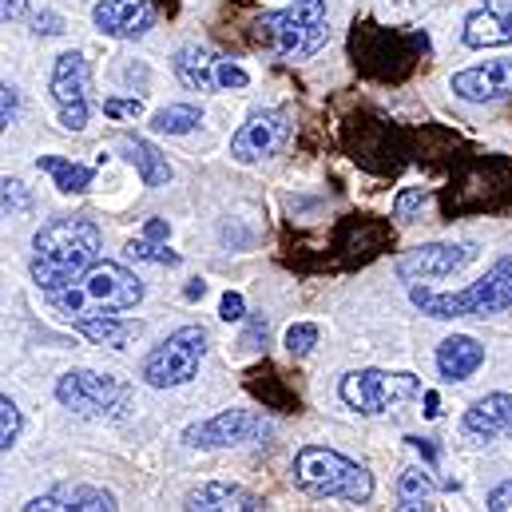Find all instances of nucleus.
Here are the masks:
<instances>
[{
    "label": "nucleus",
    "mask_w": 512,
    "mask_h": 512,
    "mask_svg": "<svg viewBox=\"0 0 512 512\" xmlns=\"http://www.w3.org/2000/svg\"><path fill=\"white\" fill-rule=\"evenodd\" d=\"M76 330L96 342V346H112V350H124L131 338L139 334V322H120L116 314H100V318H84L76 322Z\"/></svg>",
    "instance_id": "bb28decb"
},
{
    "label": "nucleus",
    "mask_w": 512,
    "mask_h": 512,
    "mask_svg": "<svg viewBox=\"0 0 512 512\" xmlns=\"http://www.w3.org/2000/svg\"><path fill=\"white\" fill-rule=\"evenodd\" d=\"M171 64H175V76H179V84L187 92H215L219 88V60L207 48L187 44V48L175 52Z\"/></svg>",
    "instance_id": "4be33fe9"
},
{
    "label": "nucleus",
    "mask_w": 512,
    "mask_h": 512,
    "mask_svg": "<svg viewBox=\"0 0 512 512\" xmlns=\"http://www.w3.org/2000/svg\"><path fill=\"white\" fill-rule=\"evenodd\" d=\"M239 4H247V0H239Z\"/></svg>",
    "instance_id": "de8ad7c7"
},
{
    "label": "nucleus",
    "mask_w": 512,
    "mask_h": 512,
    "mask_svg": "<svg viewBox=\"0 0 512 512\" xmlns=\"http://www.w3.org/2000/svg\"><path fill=\"white\" fill-rule=\"evenodd\" d=\"M512 203V163L505 155H473L453 171V183L441 191V215H489Z\"/></svg>",
    "instance_id": "7ed1b4c3"
},
{
    "label": "nucleus",
    "mask_w": 512,
    "mask_h": 512,
    "mask_svg": "<svg viewBox=\"0 0 512 512\" xmlns=\"http://www.w3.org/2000/svg\"><path fill=\"white\" fill-rule=\"evenodd\" d=\"M465 433L477 441H493L512 433V393H489L465 413Z\"/></svg>",
    "instance_id": "aec40b11"
},
{
    "label": "nucleus",
    "mask_w": 512,
    "mask_h": 512,
    "mask_svg": "<svg viewBox=\"0 0 512 512\" xmlns=\"http://www.w3.org/2000/svg\"><path fill=\"white\" fill-rule=\"evenodd\" d=\"M52 310H60L72 326L84 318H100V314H124L143 302V282L124 270L120 262H96L88 266L72 286L52 290L48 294Z\"/></svg>",
    "instance_id": "f03ea898"
},
{
    "label": "nucleus",
    "mask_w": 512,
    "mask_h": 512,
    "mask_svg": "<svg viewBox=\"0 0 512 512\" xmlns=\"http://www.w3.org/2000/svg\"><path fill=\"white\" fill-rule=\"evenodd\" d=\"M207 294V282H191L187 286V302H195V298H203Z\"/></svg>",
    "instance_id": "49530a36"
},
{
    "label": "nucleus",
    "mask_w": 512,
    "mask_h": 512,
    "mask_svg": "<svg viewBox=\"0 0 512 512\" xmlns=\"http://www.w3.org/2000/svg\"><path fill=\"white\" fill-rule=\"evenodd\" d=\"M465 44L469 48H505L512 44V20L489 12L485 4L465 20Z\"/></svg>",
    "instance_id": "a878e982"
},
{
    "label": "nucleus",
    "mask_w": 512,
    "mask_h": 512,
    "mask_svg": "<svg viewBox=\"0 0 512 512\" xmlns=\"http://www.w3.org/2000/svg\"><path fill=\"white\" fill-rule=\"evenodd\" d=\"M270 437V425L258 417V413H247V409H227L203 425H191L183 433V441L191 449H227V445H243V441H266Z\"/></svg>",
    "instance_id": "4468645a"
},
{
    "label": "nucleus",
    "mask_w": 512,
    "mask_h": 512,
    "mask_svg": "<svg viewBox=\"0 0 512 512\" xmlns=\"http://www.w3.org/2000/svg\"><path fill=\"white\" fill-rule=\"evenodd\" d=\"M433 497H437V489H433V481L421 469H405L397 477V509L401 512L433 509Z\"/></svg>",
    "instance_id": "c85d7f7f"
},
{
    "label": "nucleus",
    "mask_w": 512,
    "mask_h": 512,
    "mask_svg": "<svg viewBox=\"0 0 512 512\" xmlns=\"http://www.w3.org/2000/svg\"><path fill=\"white\" fill-rule=\"evenodd\" d=\"M247 389L255 393L266 409H274V413H298V409H302L298 393L286 385V378H282L270 362H262V366H255V370L247 374Z\"/></svg>",
    "instance_id": "b1692460"
},
{
    "label": "nucleus",
    "mask_w": 512,
    "mask_h": 512,
    "mask_svg": "<svg viewBox=\"0 0 512 512\" xmlns=\"http://www.w3.org/2000/svg\"><path fill=\"white\" fill-rule=\"evenodd\" d=\"M203 350H207V330H203V326H183V330H175L167 342H159V346L143 358L139 378L151 385V389L187 385L199 374Z\"/></svg>",
    "instance_id": "1a4fd4ad"
},
{
    "label": "nucleus",
    "mask_w": 512,
    "mask_h": 512,
    "mask_svg": "<svg viewBox=\"0 0 512 512\" xmlns=\"http://www.w3.org/2000/svg\"><path fill=\"white\" fill-rule=\"evenodd\" d=\"M36 167H40V171H48L64 195H80V191H88V187H92V179H96V171H92V167L72 163V159H60V155H40V159H36Z\"/></svg>",
    "instance_id": "cd10ccee"
},
{
    "label": "nucleus",
    "mask_w": 512,
    "mask_h": 512,
    "mask_svg": "<svg viewBox=\"0 0 512 512\" xmlns=\"http://www.w3.org/2000/svg\"><path fill=\"white\" fill-rule=\"evenodd\" d=\"M294 485L310 497H334V501H350V505H366L374 493L370 473L358 461H350L326 445H306L294 453Z\"/></svg>",
    "instance_id": "423d86ee"
},
{
    "label": "nucleus",
    "mask_w": 512,
    "mask_h": 512,
    "mask_svg": "<svg viewBox=\"0 0 512 512\" xmlns=\"http://www.w3.org/2000/svg\"><path fill=\"white\" fill-rule=\"evenodd\" d=\"M481 362H485V346L473 342V338H465V334L445 338L441 350H437V370H441L445 382H465V378H473V374L481 370Z\"/></svg>",
    "instance_id": "5701e85b"
},
{
    "label": "nucleus",
    "mask_w": 512,
    "mask_h": 512,
    "mask_svg": "<svg viewBox=\"0 0 512 512\" xmlns=\"http://www.w3.org/2000/svg\"><path fill=\"white\" fill-rule=\"evenodd\" d=\"M437 413H441V397L429 389V393H425V417H437Z\"/></svg>",
    "instance_id": "a18cd8bd"
},
{
    "label": "nucleus",
    "mask_w": 512,
    "mask_h": 512,
    "mask_svg": "<svg viewBox=\"0 0 512 512\" xmlns=\"http://www.w3.org/2000/svg\"><path fill=\"white\" fill-rule=\"evenodd\" d=\"M24 8H28V0H0V16H4V24H8V20H20Z\"/></svg>",
    "instance_id": "79ce46f5"
},
{
    "label": "nucleus",
    "mask_w": 512,
    "mask_h": 512,
    "mask_svg": "<svg viewBox=\"0 0 512 512\" xmlns=\"http://www.w3.org/2000/svg\"><path fill=\"white\" fill-rule=\"evenodd\" d=\"M143 239H151V243H163V239H167V223H163V219H147V227H143Z\"/></svg>",
    "instance_id": "37998d69"
},
{
    "label": "nucleus",
    "mask_w": 512,
    "mask_h": 512,
    "mask_svg": "<svg viewBox=\"0 0 512 512\" xmlns=\"http://www.w3.org/2000/svg\"><path fill=\"white\" fill-rule=\"evenodd\" d=\"M405 441H409V449H417V453H421L425 461H437V449H433V445H429L425 437H405Z\"/></svg>",
    "instance_id": "c03bdc74"
},
{
    "label": "nucleus",
    "mask_w": 512,
    "mask_h": 512,
    "mask_svg": "<svg viewBox=\"0 0 512 512\" xmlns=\"http://www.w3.org/2000/svg\"><path fill=\"white\" fill-rule=\"evenodd\" d=\"M52 100L60 124L68 131L88 128V60L80 52H64L52 68Z\"/></svg>",
    "instance_id": "ddd939ff"
},
{
    "label": "nucleus",
    "mask_w": 512,
    "mask_h": 512,
    "mask_svg": "<svg viewBox=\"0 0 512 512\" xmlns=\"http://www.w3.org/2000/svg\"><path fill=\"white\" fill-rule=\"evenodd\" d=\"M20 409H16V401L4 393L0 397V453H8L16 441H20Z\"/></svg>",
    "instance_id": "7c9ffc66"
},
{
    "label": "nucleus",
    "mask_w": 512,
    "mask_h": 512,
    "mask_svg": "<svg viewBox=\"0 0 512 512\" xmlns=\"http://www.w3.org/2000/svg\"><path fill=\"white\" fill-rule=\"evenodd\" d=\"M389 247H393V227L385 219H374V215H350V219H342V227L334 231V243H330L338 266H346V270L374 262Z\"/></svg>",
    "instance_id": "f8f14e48"
},
{
    "label": "nucleus",
    "mask_w": 512,
    "mask_h": 512,
    "mask_svg": "<svg viewBox=\"0 0 512 512\" xmlns=\"http://www.w3.org/2000/svg\"><path fill=\"white\" fill-rule=\"evenodd\" d=\"M286 139H290V116H286V112H278V108L255 112L243 128L235 131V139H231V155H235L239 163H255V159L274 155Z\"/></svg>",
    "instance_id": "2eb2a0df"
},
{
    "label": "nucleus",
    "mask_w": 512,
    "mask_h": 512,
    "mask_svg": "<svg viewBox=\"0 0 512 512\" xmlns=\"http://www.w3.org/2000/svg\"><path fill=\"white\" fill-rule=\"evenodd\" d=\"M104 112L120 120V116H139L143 104H139V100H104Z\"/></svg>",
    "instance_id": "ea45409f"
},
{
    "label": "nucleus",
    "mask_w": 512,
    "mask_h": 512,
    "mask_svg": "<svg viewBox=\"0 0 512 512\" xmlns=\"http://www.w3.org/2000/svg\"><path fill=\"white\" fill-rule=\"evenodd\" d=\"M425 203H429V191H425V187H405V191L397 195V203H393V219L413 223V219L425 211Z\"/></svg>",
    "instance_id": "2f4dec72"
},
{
    "label": "nucleus",
    "mask_w": 512,
    "mask_h": 512,
    "mask_svg": "<svg viewBox=\"0 0 512 512\" xmlns=\"http://www.w3.org/2000/svg\"><path fill=\"white\" fill-rule=\"evenodd\" d=\"M342 401L366 417H378V413H389L397 405H405L409 397L421 393V378L413 374H389V370H354L346 374L342 385H338Z\"/></svg>",
    "instance_id": "9b49d317"
},
{
    "label": "nucleus",
    "mask_w": 512,
    "mask_h": 512,
    "mask_svg": "<svg viewBox=\"0 0 512 512\" xmlns=\"http://www.w3.org/2000/svg\"><path fill=\"white\" fill-rule=\"evenodd\" d=\"M56 401L80 417H120L131 401V385L112 374H92V370H72L56 382Z\"/></svg>",
    "instance_id": "9d476101"
},
{
    "label": "nucleus",
    "mask_w": 512,
    "mask_h": 512,
    "mask_svg": "<svg viewBox=\"0 0 512 512\" xmlns=\"http://www.w3.org/2000/svg\"><path fill=\"white\" fill-rule=\"evenodd\" d=\"M326 0H294V8L255 20V44L278 60H306L326 44Z\"/></svg>",
    "instance_id": "0eeeda50"
},
{
    "label": "nucleus",
    "mask_w": 512,
    "mask_h": 512,
    "mask_svg": "<svg viewBox=\"0 0 512 512\" xmlns=\"http://www.w3.org/2000/svg\"><path fill=\"white\" fill-rule=\"evenodd\" d=\"M199 124H203V112L191 108V104H171V108L155 112V120H151V128L167 131V135H187V131H195Z\"/></svg>",
    "instance_id": "c756f323"
},
{
    "label": "nucleus",
    "mask_w": 512,
    "mask_h": 512,
    "mask_svg": "<svg viewBox=\"0 0 512 512\" xmlns=\"http://www.w3.org/2000/svg\"><path fill=\"white\" fill-rule=\"evenodd\" d=\"M342 139H346V151L354 155L358 167H366L374 175H397L405 167V159L413 155L417 135H409L405 128L389 124L382 116H354L342 131Z\"/></svg>",
    "instance_id": "6e6552de"
},
{
    "label": "nucleus",
    "mask_w": 512,
    "mask_h": 512,
    "mask_svg": "<svg viewBox=\"0 0 512 512\" xmlns=\"http://www.w3.org/2000/svg\"><path fill=\"white\" fill-rule=\"evenodd\" d=\"M92 20L104 36L116 40H139L155 24V4L151 0H100L92 8Z\"/></svg>",
    "instance_id": "f3484780"
},
{
    "label": "nucleus",
    "mask_w": 512,
    "mask_h": 512,
    "mask_svg": "<svg viewBox=\"0 0 512 512\" xmlns=\"http://www.w3.org/2000/svg\"><path fill=\"white\" fill-rule=\"evenodd\" d=\"M16 120H20V92H16L12 84H4V88H0V124L12 128Z\"/></svg>",
    "instance_id": "c9c22d12"
},
{
    "label": "nucleus",
    "mask_w": 512,
    "mask_h": 512,
    "mask_svg": "<svg viewBox=\"0 0 512 512\" xmlns=\"http://www.w3.org/2000/svg\"><path fill=\"white\" fill-rule=\"evenodd\" d=\"M314 346H318V326H314V322H298V326L286 330V350H290V358H306Z\"/></svg>",
    "instance_id": "473e14b6"
},
{
    "label": "nucleus",
    "mask_w": 512,
    "mask_h": 512,
    "mask_svg": "<svg viewBox=\"0 0 512 512\" xmlns=\"http://www.w3.org/2000/svg\"><path fill=\"white\" fill-rule=\"evenodd\" d=\"M413 306L429 318H489V314H509L512 310V255L497 258L493 270L473 282L469 290L457 294H437L425 286H413Z\"/></svg>",
    "instance_id": "39448f33"
},
{
    "label": "nucleus",
    "mask_w": 512,
    "mask_h": 512,
    "mask_svg": "<svg viewBox=\"0 0 512 512\" xmlns=\"http://www.w3.org/2000/svg\"><path fill=\"white\" fill-rule=\"evenodd\" d=\"M453 96L461 100H473V104H493V100H505L512 96V60H493V64H481V68H465L449 80Z\"/></svg>",
    "instance_id": "a211bd4d"
},
{
    "label": "nucleus",
    "mask_w": 512,
    "mask_h": 512,
    "mask_svg": "<svg viewBox=\"0 0 512 512\" xmlns=\"http://www.w3.org/2000/svg\"><path fill=\"white\" fill-rule=\"evenodd\" d=\"M219 318H223V322H243V318H247V302H243V294L227 290L223 302H219Z\"/></svg>",
    "instance_id": "e433bc0d"
},
{
    "label": "nucleus",
    "mask_w": 512,
    "mask_h": 512,
    "mask_svg": "<svg viewBox=\"0 0 512 512\" xmlns=\"http://www.w3.org/2000/svg\"><path fill=\"white\" fill-rule=\"evenodd\" d=\"M489 512H512V481H505V485H497L493 493H489V505H485Z\"/></svg>",
    "instance_id": "58836bf2"
},
{
    "label": "nucleus",
    "mask_w": 512,
    "mask_h": 512,
    "mask_svg": "<svg viewBox=\"0 0 512 512\" xmlns=\"http://www.w3.org/2000/svg\"><path fill=\"white\" fill-rule=\"evenodd\" d=\"M183 509H191V512H258L262 509V497H255L251 489L215 481V485L195 489V493L183 501Z\"/></svg>",
    "instance_id": "412c9836"
},
{
    "label": "nucleus",
    "mask_w": 512,
    "mask_h": 512,
    "mask_svg": "<svg viewBox=\"0 0 512 512\" xmlns=\"http://www.w3.org/2000/svg\"><path fill=\"white\" fill-rule=\"evenodd\" d=\"M128 255L139 258V262H159V266H175V262H179V255H175V251H163V247H155L151 239L128 243Z\"/></svg>",
    "instance_id": "f704fd0d"
},
{
    "label": "nucleus",
    "mask_w": 512,
    "mask_h": 512,
    "mask_svg": "<svg viewBox=\"0 0 512 512\" xmlns=\"http://www.w3.org/2000/svg\"><path fill=\"white\" fill-rule=\"evenodd\" d=\"M100 247H104V235L92 219H56L48 223L36 239H32V282L52 294V290H64L72 286L88 266L100 262Z\"/></svg>",
    "instance_id": "f257e3e1"
},
{
    "label": "nucleus",
    "mask_w": 512,
    "mask_h": 512,
    "mask_svg": "<svg viewBox=\"0 0 512 512\" xmlns=\"http://www.w3.org/2000/svg\"><path fill=\"white\" fill-rule=\"evenodd\" d=\"M247 72L239 68V64H231V60H223L219 64V88H247Z\"/></svg>",
    "instance_id": "4c0bfd02"
},
{
    "label": "nucleus",
    "mask_w": 512,
    "mask_h": 512,
    "mask_svg": "<svg viewBox=\"0 0 512 512\" xmlns=\"http://www.w3.org/2000/svg\"><path fill=\"white\" fill-rule=\"evenodd\" d=\"M0 187H4V191H0L4 215H28V211H32V195H28V187H24L20 179H4Z\"/></svg>",
    "instance_id": "72a5a7b5"
},
{
    "label": "nucleus",
    "mask_w": 512,
    "mask_h": 512,
    "mask_svg": "<svg viewBox=\"0 0 512 512\" xmlns=\"http://www.w3.org/2000/svg\"><path fill=\"white\" fill-rule=\"evenodd\" d=\"M120 147L128 151V163L139 171L143 187H163V183H171V163H167V155H159V147H151V143L139 139V135H124Z\"/></svg>",
    "instance_id": "393cba45"
},
{
    "label": "nucleus",
    "mask_w": 512,
    "mask_h": 512,
    "mask_svg": "<svg viewBox=\"0 0 512 512\" xmlns=\"http://www.w3.org/2000/svg\"><path fill=\"white\" fill-rule=\"evenodd\" d=\"M429 52V36L425 32H393L382 24H354L350 32V60L362 76L382 80V84H401L417 60Z\"/></svg>",
    "instance_id": "20e7f679"
},
{
    "label": "nucleus",
    "mask_w": 512,
    "mask_h": 512,
    "mask_svg": "<svg viewBox=\"0 0 512 512\" xmlns=\"http://www.w3.org/2000/svg\"><path fill=\"white\" fill-rule=\"evenodd\" d=\"M36 32H44V36H60V32H64V20H60L56 12H40V16H36Z\"/></svg>",
    "instance_id": "a19ab883"
},
{
    "label": "nucleus",
    "mask_w": 512,
    "mask_h": 512,
    "mask_svg": "<svg viewBox=\"0 0 512 512\" xmlns=\"http://www.w3.org/2000/svg\"><path fill=\"white\" fill-rule=\"evenodd\" d=\"M28 512H112L116 509V497L108 489H92V485H60L36 501L24 505Z\"/></svg>",
    "instance_id": "6ab92c4d"
},
{
    "label": "nucleus",
    "mask_w": 512,
    "mask_h": 512,
    "mask_svg": "<svg viewBox=\"0 0 512 512\" xmlns=\"http://www.w3.org/2000/svg\"><path fill=\"white\" fill-rule=\"evenodd\" d=\"M473 258H477L473 243H429V247H417L413 255L401 258L397 262V274L405 282H417V278H449V274L465 270Z\"/></svg>",
    "instance_id": "dca6fc26"
}]
</instances>
